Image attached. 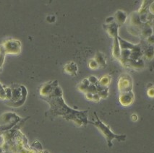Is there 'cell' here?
I'll list each match as a JSON object with an SVG mask.
<instances>
[{
  "mask_svg": "<svg viewBox=\"0 0 154 153\" xmlns=\"http://www.w3.org/2000/svg\"><path fill=\"white\" fill-rule=\"evenodd\" d=\"M41 97L50 105V113L54 116H62L67 120L74 122L78 126L86 125L87 111L72 109L64 103L62 89L57 80H51L42 85L39 90Z\"/></svg>",
  "mask_w": 154,
  "mask_h": 153,
  "instance_id": "1",
  "label": "cell"
},
{
  "mask_svg": "<svg viewBox=\"0 0 154 153\" xmlns=\"http://www.w3.org/2000/svg\"><path fill=\"white\" fill-rule=\"evenodd\" d=\"M95 116H96V121H95L94 122H90L91 124H93L95 125L96 127L98 128V129L102 133V134L105 136V138L106 139V141L108 142V145L109 147H112V141L114 139H117L119 141H124L125 140V138H126V136L125 135H116L114 134V133L111 131V129H109L108 126L106 125L105 124H103V122H101V121L98 119V118L96 116V113H94Z\"/></svg>",
  "mask_w": 154,
  "mask_h": 153,
  "instance_id": "2",
  "label": "cell"
},
{
  "mask_svg": "<svg viewBox=\"0 0 154 153\" xmlns=\"http://www.w3.org/2000/svg\"><path fill=\"white\" fill-rule=\"evenodd\" d=\"M27 94L28 92L26 88L23 85H20L17 88L12 89V98L10 100L12 102V104L10 106L15 107L22 106L26 100Z\"/></svg>",
  "mask_w": 154,
  "mask_h": 153,
  "instance_id": "3",
  "label": "cell"
},
{
  "mask_svg": "<svg viewBox=\"0 0 154 153\" xmlns=\"http://www.w3.org/2000/svg\"><path fill=\"white\" fill-rule=\"evenodd\" d=\"M6 54L17 55L20 54L22 44L17 39H9L2 44Z\"/></svg>",
  "mask_w": 154,
  "mask_h": 153,
  "instance_id": "4",
  "label": "cell"
},
{
  "mask_svg": "<svg viewBox=\"0 0 154 153\" xmlns=\"http://www.w3.org/2000/svg\"><path fill=\"white\" fill-rule=\"evenodd\" d=\"M133 82L132 77L128 74H122L119 77L118 81V89L120 93L122 92H128L132 91Z\"/></svg>",
  "mask_w": 154,
  "mask_h": 153,
  "instance_id": "5",
  "label": "cell"
},
{
  "mask_svg": "<svg viewBox=\"0 0 154 153\" xmlns=\"http://www.w3.org/2000/svg\"><path fill=\"white\" fill-rule=\"evenodd\" d=\"M134 93L132 91L122 92L119 95V103L124 106H128L132 104L134 100Z\"/></svg>",
  "mask_w": 154,
  "mask_h": 153,
  "instance_id": "6",
  "label": "cell"
},
{
  "mask_svg": "<svg viewBox=\"0 0 154 153\" xmlns=\"http://www.w3.org/2000/svg\"><path fill=\"white\" fill-rule=\"evenodd\" d=\"M106 31L108 33V35L113 38H118V25L116 22L111 23V24H107L105 26Z\"/></svg>",
  "mask_w": 154,
  "mask_h": 153,
  "instance_id": "7",
  "label": "cell"
},
{
  "mask_svg": "<svg viewBox=\"0 0 154 153\" xmlns=\"http://www.w3.org/2000/svg\"><path fill=\"white\" fill-rule=\"evenodd\" d=\"M12 98V88L5 87L0 83V100H10Z\"/></svg>",
  "mask_w": 154,
  "mask_h": 153,
  "instance_id": "8",
  "label": "cell"
},
{
  "mask_svg": "<svg viewBox=\"0 0 154 153\" xmlns=\"http://www.w3.org/2000/svg\"><path fill=\"white\" fill-rule=\"evenodd\" d=\"M78 66L75 62H69L64 67V72L69 75H76L77 72H78Z\"/></svg>",
  "mask_w": 154,
  "mask_h": 153,
  "instance_id": "9",
  "label": "cell"
},
{
  "mask_svg": "<svg viewBox=\"0 0 154 153\" xmlns=\"http://www.w3.org/2000/svg\"><path fill=\"white\" fill-rule=\"evenodd\" d=\"M113 56L119 60L121 59V47L118 38L114 39V44H113L112 49Z\"/></svg>",
  "mask_w": 154,
  "mask_h": 153,
  "instance_id": "10",
  "label": "cell"
},
{
  "mask_svg": "<svg viewBox=\"0 0 154 153\" xmlns=\"http://www.w3.org/2000/svg\"><path fill=\"white\" fill-rule=\"evenodd\" d=\"M114 20H116V23L117 25H122L124 24L125 20L127 19V15L125 14V12H124L122 10H118V11L116 12L115 15L114 17Z\"/></svg>",
  "mask_w": 154,
  "mask_h": 153,
  "instance_id": "11",
  "label": "cell"
},
{
  "mask_svg": "<svg viewBox=\"0 0 154 153\" xmlns=\"http://www.w3.org/2000/svg\"><path fill=\"white\" fill-rule=\"evenodd\" d=\"M111 82V76L109 75H104L103 76L101 79L98 80V84L99 86L102 87V88H107Z\"/></svg>",
  "mask_w": 154,
  "mask_h": 153,
  "instance_id": "12",
  "label": "cell"
},
{
  "mask_svg": "<svg viewBox=\"0 0 154 153\" xmlns=\"http://www.w3.org/2000/svg\"><path fill=\"white\" fill-rule=\"evenodd\" d=\"M96 60V62L98 63V64L99 67H104L106 65V58L103 56V54L101 52H98L96 55V57L94 58Z\"/></svg>",
  "mask_w": 154,
  "mask_h": 153,
  "instance_id": "13",
  "label": "cell"
},
{
  "mask_svg": "<svg viewBox=\"0 0 154 153\" xmlns=\"http://www.w3.org/2000/svg\"><path fill=\"white\" fill-rule=\"evenodd\" d=\"M90 85L91 84H90V82H89L88 80L84 79V80H83V81H82L78 85V90H79L80 91L83 92L85 93L87 91L88 88V86Z\"/></svg>",
  "mask_w": 154,
  "mask_h": 153,
  "instance_id": "14",
  "label": "cell"
},
{
  "mask_svg": "<svg viewBox=\"0 0 154 153\" xmlns=\"http://www.w3.org/2000/svg\"><path fill=\"white\" fill-rule=\"evenodd\" d=\"M5 56H6V53L3 48L2 44L0 45V72H2V67L4 65L5 60Z\"/></svg>",
  "mask_w": 154,
  "mask_h": 153,
  "instance_id": "15",
  "label": "cell"
},
{
  "mask_svg": "<svg viewBox=\"0 0 154 153\" xmlns=\"http://www.w3.org/2000/svg\"><path fill=\"white\" fill-rule=\"evenodd\" d=\"M89 67L91 69H97L99 67V66H98L96 60L94 58V59H91L89 61Z\"/></svg>",
  "mask_w": 154,
  "mask_h": 153,
  "instance_id": "16",
  "label": "cell"
},
{
  "mask_svg": "<svg viewBox=\"0 0 154 153\" xmlns=\"http://www.w3.org/2000/svg\"><path fill=\"white\" fill-rule=\"evenodd\" d=\"M88 80L89 82H90V84H91V85H96L98 82V79L94 76H91Z\"/></svg>",
  "mask_w": 154,
  "mask_h": 153,
  "instance_id": "17",
  "label": "cell"
},
{
  "mask_svg": "<svg viewBox=\"0 0 154 153\" xmlns=\"http://www.w3.org/2000/svg\"><path fill=\"white\" fill-rule=\"evenodd\" d=\"M148 95H149L150 97H154V88H152L148 90Z\"/></svg>",
  "mask_w": 154,
  "mask_h": 153,
  "instance_id": "18",
  "label": "cell"
},
{
  "mask_svg": "<svg viewBox=\"0 0 154 153\" xmlns=\"http://www.w3.org/2000/svg\"><path fill=\"white\" fill-rule=\"evenodd\" d=\"M149 10H150V12H151L152 14H153V15H154V2H153V4H152L150 6Z\"/></svg>",
  "mask_w": 154,
  "mask_h": 153,
  "instance_id": "19",
  "label": "cell"
}]
</instances>
